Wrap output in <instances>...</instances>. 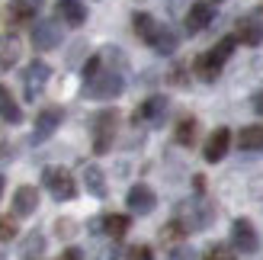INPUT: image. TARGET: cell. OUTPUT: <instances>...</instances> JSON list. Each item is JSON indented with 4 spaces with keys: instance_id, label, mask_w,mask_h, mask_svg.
<instances>
[{
    "instance_id": "f546056e",
    "label": "cell",
    "mask_w": 263,
    "mask_h": 260,
    "mask_svg": "<svg viewBox=\"0 0 263 260\" xmlns=\"http://www.w3.org/2000/svg\"><path fill=\"white\" fill-rule=\"evenodd\" d=\"M254 113L263 116V90H260V94H254Z\"/></svg>"
},
{
    "instance_id": "ba28073f",
    "label": "cell",
    "mask_w": 263,
    "mask_h": 260,
    "mask_svg": "<svg viewBox=\"0 0 263 260\" xmlns=\"http://www.w3.org/2000/svg\"><path fill=\"white\" fill-rule=\"evenodd\" d=\"M125 202H128V209H132V212H138V215H148V212H154L157 196H154V190H151V187L138 183V187H132V190H128Z\"/></svg>"
},
{
    "instance_id": "f1b7e54d",
    "label": "cell",
    "mask_w": 263,
    "mask_h": 260,
    "mask_svg": "<svg viewBox=\"0 0 263 260\" xmlns=\"http://www.w3.org/2000/svg\"><path fill=\"white\" fill-rule=\"evenodd\" d=\"M58 260H84V254L77 251V248H68V251H64V254L58 257Z\"/></svg>"
},
{
    "instance_id": "5bb4252c",
    "label": "cell",
    "mask_w": 263,
    "mask_h": 260,
    "mask_svg": "<svg viewBox=\"0 0 263 260\" xmlns=\"http://www.w3.org/2000/svg\"><path fill=\"white\" fill-rule=\"evenodd\" d=\"M39 206V193L35 187H20L16 196H13V215H32Z\"/></svg>"
},
{
    "instance_id": "5b68a950",
    "label": "cell",
    "mask_w": 263,
    "mask_h": 260,
    "mask_svg": "<svg viewBox=\"0 0 263 260\" xmlns=\"http://www.w3.org/2000/svg\"><path fill=\"white\" fill-rule=\"evenodd\" d=\"M51 77V68L45 61H32L29 68L23 71V87H26V100H35L39 94H42V87L48 84Z\"/></svg>"
},
{
    "instance_id": "d6986e66",
    "label": "cell",
    "mask_w": 263,
    "mask_h": 260,
    "mask_svg": "<svg viewBox=\"0 0 263 260\" xmlns=\"http://www.w3.org/2000/svg\"><path fill=\"white\" fill-rule=\"evenodd\" d=\"M84 187H87L90 196H97V199L106 196V177H103L100 167H93V164L84 167Z\"/></svg>"
},
{
    "instance_id": "30bf717a",
    "label": "cell",
    "mask_w": 263,
    "mask_h": 260,
    "mask_svg": "<svg viewBox=\"0 0 263 260\" xmlns=\"http://www.w3.org/2000/svg\"><path fill=\"white\" fill-rule=\"evenodd\" d=\"M164 113H167V97H148L138 106V113H135V119L138 122H148V125H161V119H164Z\"/></svg>"
},
{
    "instance_id": "8fae6325",
    "label": "cell",
    "mask_w": 263,
    "mask_h": 260,
    "mask_svg": "<svg viewBox=\"0 0 263 260\" xmlns=\"http://www.w3.org/2000/svg\"><path fill=\"white\" fill-rule=\"evenodd\" d=\"M61 125V109L58 106H48L35 116V132H32V141H45L55 128Z\"/></svg>"
},
{
    "instance_id": "e0dca14e",
    "label": "cell",
    "mask_w": 263,
    "mask_h": 260,
    "mask_svg": "<svg viewBox=\"0 0 263 260\" xmlns=\"http://www.w3.org/2000/svg\"><path fill=\"white\" fill-rule=\"evenodd\" d=\"M132 26H135V35L141 39V42H148V45L157 39V32H161V23H157L154 16H148V13H135Z\"/></svg>"
},
{
    "instance_id": "7a4b0ae2",
    "label": "cell",
    "mask_w": 263,
    "mask_h": 260,
    "mask_svg": "<svg viewBox=\"0 0 263 260\" xmlns=\"http://www.w3.org/2000/svg\"><path fill=\"white\" fill-rule=\"evenodd\" d=\"M122 87H125V81H122L119 71H103V68H100L93 77H87L84 94H87L90 100H112V97L122 94Z\"/></svg>"
},
{
    "instance_id": "9c48e42d",
    "label": "cell",
    "mask_w": 263,
    "mask_h": 260,
    "mask_svg": "<svg viewBox=\"0 0 263 260\" xmlns=\"http://www.w3.org/2000/svg\"><path fill=\"white\" fill-rule=\"evenodd\" d=\"M228 145H231V132H228L225 125L215 128V132L209 135V141H205V151H202L205 161H209V164H218V161L228 154Z\"/></svg>"
},
{
    "instance_id": "603a6c76",
    "label": "cell",
    "mask_w": 263,
    "mask_h": 260,
    "mask_svg": "<svg viewBox=\"0 0 263 260\" xmlns=\"http://www.w3.org/2000/svg\"><path fill=\"white\" fill-rule=\"evenodd\" d=\"M151 48L161 51V55H170V51L177 48V35H174V29H170V26H161V32H157V39L151 42Z\"/></svg>"
},
{
    "instance_id": "484cf974",
    "label": "cell",
    "mask_w": 263,
    "mask_h": 260,
    "mask_svg": "<svg viewBox=\"0 0 263 260\" xmlns=\"http://www.w3.org/2000/svg\"><path fill=\"white\" fill-rule=\"evenodd\" d=\"M205 260H234V254H231L228 248H221V244H215V248H209Z\"/></svg>"
},
{
    "instance_id": "7402d4cb",
    "label": "cell",
    "mask_w": 263,
    "mask_h": 260,
    "mask_svg": "<svg viewBox=\"0 0 263 260\" xmlns=\"http://www.w3.org/2000/svg\"><path fill=\"white\" fill-rule=\"evenodd\" d=\"M100 231H106L112 238H122L128 231V215H103L100 218Z\"/></svg>"
},
{
    "instance_id": "cb8c5ba5",
    "label": "cell",
    "mask_w": 263,
    "mask_h": 260,
    "mask_svg": "<svg viewBox=\"0 0 263 260\" xmlns=\"http://www.w3.org/2000/svg\"><path fill=\"white\" fill-rule=\"evenodd\" d=\"M196 132H199V122H196V119H180V125H177V141H180V145H196Z\"/></svg>"
},
{
    "instance_id": "8992f818",
    "label": "cell",
    "mask_w": 263,
    "mask_h": 260,
    "mask_svg": "<svg viewBox=\"0 0 263 260\" xmlns=\"http://www.w3.org/2000/svg\"><path fill=\"white\" fill-rule=\"evenodd\" d=\"M61 42V26L55 20H42V23H35L32 26V45L39 51H48V48H55Z\"/></svg>"
},
{
    "instance_id": "6da1fadb",
    "label": "cell",
    "mask_w": 263,
    "mask_h": 260,
    "mask_svg": "<svg viewBox=\"0 0 263 260\" xmlns=\"http://www.w3.org/2000/svg\"><path fill=\"white\" fill-rule=\"evenodd\" d=\"M234 45H238V39H234V35H228V39H221V42H218L212 51H205V55H199V58H196V64H193L196 77H202V81H215V77H218V71H221V64H225V61L231 58Z\"/></svg>"
},
{
    "instance_id": "44dd1931",
    "label": "cell",
    "mask_w": 263,
    "mask_h": 260,
    "mask_svg": "<svg viewBox=\"0 0 263 260\" xmlns=\"http://www.w3.org/2000/svg\"><path fill=\"white\" fill-rule=\"evenodd\" d=\"M238 141H241L244 151H263V125H247V128H241Z\"/></svg>"
},
{
    "instance_id": "4fadbf2b",
    "label": "cell",
    "mask_w": 263,
    "mask_h": 260,
    "mask_svg": "<svg viewBox=\"0 0 263 260\" xmlns=\"http://www.w3.org/2000/svg\"><path fill=\"white\" fill-rule=\"evenodd\" d=\"M215 16V10L209 7V4H193L190 13H186V32H202L209 23H212Z\"/></svg>"
},
{
    "instance_id": "52a82bcc",
    "label": "cell",
    "mask_w": 263,
    "mask_h": 260,
    "mask_svg": "<svg viewBox=\"0 0 263 260\" xmlns=\"http://www.w3.org/2000/svg\"><path fill=\"white\" fill-rule=\"evenodd\" d=\"M231 244L241 254H254L257 251V231H254V225L247 222V218H238V222L231 225Z\"/></svg>"
},
{
    "instance_id": "1f68e13d",
    "label": "cell",
    "mask_w": 263,
    "mask_h": 260,
    "mask_svg": "<svg viewBox=\"0 0 263 260\" xmlns=\"http://www.w3.org/2000/svg\"><path fill=\"white\" fill-rule=\"evenodd\" d=\"M215 4H221V0H215Z\"/></svg>"
},
{
    "instance_id": "83f0119b",
    "label": "cell",
    "mask_w": 263,
    "mask_h": 260,
    "mask_svg": "<svg viewBox=\"0 0 263 260\" xmlns=\"http://www.w3.org/2000/svg\"><path fill=\"white\" fill-rule=\"evenodd\" d=\"M167 260H196V254H193V248H174L167 254Z\"/></svg>"
},
{
    "instance_id": "4316f807",
    "label": "cell",
    "mask_w": 263,
    "mask_h": 260,
    "mask_svg": "<svg viewBox=\"0 0 263 260\" xmlns=\"http://www.w3.org/2000/svg\"><path fill=\"white\" fill-rule=\"evenodd\" d=\"M128 260H154V254H151V248L138 244V248H132V251H128Z\"/></svg>"
},
{
    "instance_id": "9a60e30c",
    "label": "cell",
    "mask_w": 263,
    "mask_h": 260,
    "mask_svg": "<svg viewBox=\"0 0 263 260\" xmlns=\"http://www.w3.org/2000/svg\"><path fill=\"white\" fill-rule=\"evenodd\" d=\"M238 42H244V45H260L263 42V26H260L257 16H244L238 23Z\"/></svg>"
},
{
    "instance_id": "d4e9b609",
    "label": "cell",
    "mask_w": 263,
    "mask_h": 260,
    "mask_svg": "<svg viewBox=\"0 0 263 260\" xmlns=\"http://www.w3.org/2000/svg\"><path fill=\"white\" fill-rule=\"evenodd\" d=\"M16 238V222H13L10 215L0 218V241H13Z\"/></svg>"
},
{
    "instance_id": "277c9868",
    "label": "cell",
    "mask_w": 263,
    "mask_h": 260,
    "mask_svg": "<svg viewBox=\"0 0 263 260\" xmlns=\"http://www.w3.org/2000/svg\"><path fill=\"white\" fill-rule=\"evenodd\" d=\"M42 183H45V190L55 199H74L77 196V183H74V177L64 171V167H48V171L42 174Z\"/></svg>"
},
{
    "instance_id": "7c38bea8",
    "label": "cell",
    "mask_w": 263,
    "mask_h": 260,
    "mask_svg": "<svg viewBox=\"0 0 263 260\" xmlns=\"http://www.w3.org/2000/svg\"><path fill=\"white\" fill-rule=\"evenodd\" d=\"M55 13L61 16V23H68V26H84L87 23V7L81 0H58Z\"/></svg>"
},
{
    "instance_id": "3957f363",
    "label": "cell",
    "mask_w": 263,
    "mask_h": 260,
    "mask_svg": "<svg viewBox=\"0 0 263 260\" xmlns=\"http://www.w3.org/2000/svg\"><path fill=\"white\" fill-rule=\"evenodd\" d=\"M116 125H119V116H116V109H103V113L93 116V151H97V154H106V151L112 148Z\"/></svg>"
},
{
    "instance_id": "2e32d148",
    "label": "cell",
    "mask_w": 263,
    "mask_h": 260,
    "mask_svg": "<svg viewBox=\"0 0 263 260\" xmlns=\"http://www.w3.org/2000/svg\"><path fill=\"white\" fill-rule=\"evenodd\" d=\"M20 39L16 35H0V71H10L20 61Z\"/></svg>"
},
{
    "instance_id": "ac0fdd59",
    "label": "cell",
    "mask_w": 263,
    "mask_h": 260,
    "mask_svg": "<svg viewBox=\"0 0 263 260\" xmlns=\"http://www.w3.org/2000/svg\"><path fill=\"white\" fill-rule=\"evenodd\" d=\"M0 119L10 122V125L23 122V109H20V103L13 100V94H10L4 84H0Z\"/></svg>"
},
{
    "instance_id": "ffe728a7",
    "label": "cell",
    "mask_w": 263,
    "mask_h": 260,
    "mask_svg": "<svg viewBox=\"0 0 263 260\" xmlns=\"http://www.w3.org/2000/svg\"><path fill=\"white\" fill-rule=\"evenodd\" d=\"M32 16H35V10H32V4H26V0H16V4L7 7V23L10 26H23V23H29Z\"/></svg>"
},
{
    "instance_id": "4dcf8cb0",
    "label": "cell",
    "mask_w": 263,
    "mask_h": 260,
    "mask_svg": "<svg viewBox=\"0 0 263 260\" xmlns=\"http://www.w3.org/2000/svg\"><path fill=\"white\" fill-rule=\"evenodd\" d=\"M0 193H4V177H0Z\"/></svg>"
}]
</instances>
